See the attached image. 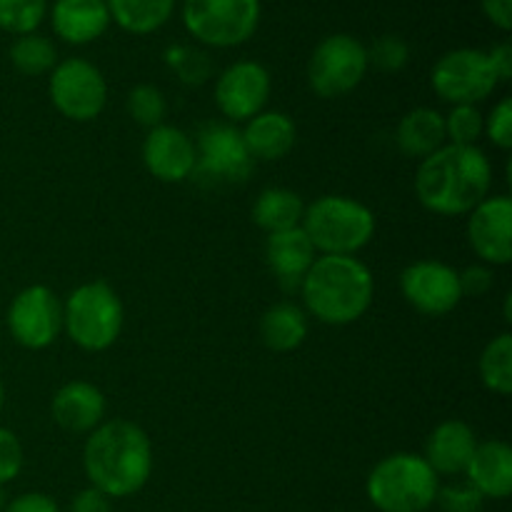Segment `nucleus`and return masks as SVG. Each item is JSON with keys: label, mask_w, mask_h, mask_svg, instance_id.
<instances>
[{"label": "nucleus", "mask_w": 512, "mask_h": 512, "mask_svg": "<svg viewBox=\"0 0 512 512\" xmlns=\"http://www.w3.org/2000/svg\"><path fill=\"white\" fill-rule=\"evenodd\" d=\"M83 468L90 488L108 498H128L143 490L153 473V445L140 425L108 420L88 433Z\"/></svg>", "instance_id": "obj_1"}, {"label": "nucleus", "mask_w": 512, "mask_h": 512, "mask_svg": "<svg viewBox=\"0 0 512 512\" xmlns=\"http://www.w3.org/2000/svg\"><path fill=\"white\" fill-rule=\"evenodd\" d=\"M493 168L478 145H443L415 173V195L435 215H465L483 203Z\"/></svg>", "instance_id": "obj_2"}, {"label": "nucleus", "mask_w": 512, "mask_h": 512, "mask_svg": "<svg viewBox=\"0 0 512 512\" xmlns=\"http://www.w3.org/2000/svg\"><path fill=\"white\" fill-rule=\"evenodd\" d=\"M305 310L325 325H350L368 313L373 273L355 255H320L300 283Z\"/></svg>", "instance_id": "obj_3"}, {"label": "nucleus", "mask_w": 512, "mask_h": 512, "mask_svg": "<svg viewBox=\"0 0 512 512\" xmlns=\"http://www.w3.org/2000/svg\"><path fill=\"white\" fill-rule=\"evenodd\" d=\"M303 233L315 253L355 255L373 240L375 215L360 200L345 195H323L305 208Z\"/></svg>", "instance_id": "obj_4"}, {"label": "nucleus", "mask_w": 512, "mask_h": 512, "mask_svg": "<svg viewBox=\"0 0 512 512\" xmlns=\"http://www.w3.org/2000/svg\"><path fill=\"white\" fill-rule=\"evenodd\" d=\"M365 490L380 512H425L438 498L440 485L423 455L395 453L370 470Z\"/></svg>", "instance_id": "obj_5"}, {"label": "nucleus", "mask_w": 512, "mask_h": 512, "mask_svg": "<svg viewBox=\"0 0 512 512\" xmlns=\"http://www.w3.org/2000/svg\"><path fill=\"white\" fill-rule=\"evenodd\" d=\"M123 318V303L105 280L78 285L63 305V330L88 353H103L115 345L123 330Z\"/></svg>", "instance_id": "obj_6"}, {"label": "nucleus", "mask_w": 512, "mask_h": 512, "mask_svg": "<svg viewBox=\"0 0 512 512\" xmlns=\"http://www.w3.org/2000/svg\"><path fill=\"white\" fill-rule=\"evenodd\" d=\"M260 23V0H185L183 25L198 43L235 48L248 43Z\"/></svg>", "instance_id": "obj_7"}, {"label": "nucleus", "mask_w": 512, "mask_h": 512, "mask_svg": "<svg viewBox=\"0 0 512 512\" xmlns=\"http://www.w3.org/2000/svg\"><path fill=\"white\" fill-rule=\"evenodd\" d=\"M368 50L345 33L320 40L308 63V83L318 98L333 100L353 93L368 73Z\"/></svg>", "instance_id": "obj_8"}, {"label": "nucleus", "mask_w": 512, "mask_h": 512, "mask_svg": "<svg viewBox=\"0 0 512 512\" xmlns=\"http://www.w3.org/2000/svg\"><path fill=\"white\" fill-rule=\"evenodd\" d=\"M50 100L55 110L73 123H90L108 103L103 73L85 58H68L50 70Z\"/></svg>", "instance_id": "obj_9"}, {"label": "nucleus", "mask_w": 512, "mask_h": 512, "mask_svg": "<svg viewBox=\"0 0 512 512\" xmlns=\"http://www.w3.org/2000/svg\"><path fill=\"white\" fill-rule=\"evenodd\" d=\"M435 95L450 105H478L493 95L498 78L493 73L488 53L473 48H458L445 53L430 73Z\"/></svg>", "instance_id": "obj_10"}, {"label": "nucleus", "mask_w": 512, "mask_h": 512, "mask_svg": "<svg viewBox=\"0 0 512 512\" xmlns=\"http://www.w3.org/2000/svg\"><path fill=\"white\" fill-rule=\"evenodd\" d=\"M253 163L248 148L243 143L240 130L228 123H205L198 130L195 143V170L200 183L208 185H238L253 173Z\"/></svg>", "instance_id": "obj_11"}, {"label": "nucleus", "mask_w": 512, "mask_h": 512, "mask_svg": "<svg viewBox=\"0 0 512 512\" xmlns=\"http://www.w3.org/2000/svg\"><path fill=\"white\" fill-rule=\"evenodd\" d=\"M8 330L15 343L23 348H48L63 330V303L48 285H30L20 290L10 303Z\"/></svg>", "instance_id": "obj_12"}, {"label": "nucleus", "mask_w": 512, "mask_h": 512, "mask_svg": "<svg viewBox=\"0 0 512 512\" xmlns=\"http://www.w3.org/2000/svg\"><path fill=\"white\" fill-rule=\"evenodd\" d=\"M400 293L420 315L443 318L463 300L458 270L440 260H418L400 273Z\"/></svg>", "instance_id": "obj_13"}, {"label": "nucleus", "mask_w": 512, "mask_h": 512, "mask_svg": "<svg viewBox=\"0 0 512 512\" xmlns=\"http://www.w3.org/2000/svg\"><path fill=\"white\" fill-rule=\"evenodd\" d=\"M270 98V73L255 60H238L220 73L215 103L230 123H248L263 113Z\"/></svg>", "instance_id": "obj_14"}, {"label": "nucleus", "mask_w": 512, "mask_h": 512, "mask_svg": "<svg viewBox=\"0 0 512 512\" xmlns=\"http://www.w3.org/2000/svg\"><path fill=\"white\" fill-rule=\"evenodd\" d=\"M468 243L483 263L508 265L512 260V200L508 195L485 198L470 210Z\"/></svg>", "instance_id": "obj_15"}, {"label": "nucleus", "mask_w": 512, "mask_h": 512, "mask_svg": "<svg viewBox=\"0 0 512 512\" xmlns=\"http://www.w3.org/2000/svg\"><path fill=\"white\" fill-rule=\"evenodd\" d=\"M143 163L160 183H183L195 170V143L175 125H158L143 140Z\"/></svg>", "instance_id": "obj_16"}, {"label": "nucleus", "mask_w": 512, "mask_h": 512, "mask_svg": "<svg viewBox=\"0 0 512 512\" xmlns=\"http://www.w3.org/2000/svg\"><path fill=\"white\" fill-rule=\"evenodd\" d=\"M50 413L65 433H93L105 418V395L88 380H73L53 395Z\"/></svg>", "instance_id": "obj_17"}, {"label": "nucleus", "mask_w": 512, "mask_h": 512, "mask_svg": "<svg viewBox=\"0 0 512 512\" xmlns=\"http://www.w3.org/2000/svg\"><path fill=\"white\" fill-rule=\"evenodd\" d=\"M315 258H318V253H315L313 243L303 233V228L273 233L265 240V263H268L270 273L275 275L280 288L288 290V293L300 290V283L308 275Z\"/></svg>", "instance_id": "obj_18"}, {"label": "nucleus", "mask_w": 512, "mask_h": 512, "mask_svg": "<svg viewBox=\"0 0 512 512\" xmlns=\"http://www.w3.org/2000/svg\"><path fill=\"white\" fill-rule=\"evenodd\" d=\"M468 483L483 495L485 500H505L512 493V450L503 440H485L475 445L470 458Z\"/></svg>", "instance_id": "obj_19"}, {"label": "nucleus", "mask_w": 512, "mask_h": 512, "mask_svg": "<svg viewBox=\"0 0 512 512\" xmlns=\"http://www.w3.org/2000/svg\"><path fill=\"white\" fill-rule=\"evenodd\" d=\"M473 428L463 420H445L430 433L425 443V463L435 470V475H460L468 468L475 453Z\"/></svg>", "instance_id": "obj_20"}, {"label": "nucleus", "mask_w": 512, "mask_h": 512, "mask_svg": "<svg viewBox=\"0 0 512 512\" xmlns=\"http://www.w3.org/2000/svg\"><path fill=\"white\" fill-rule=\"evenodd\" d=\"M240 135H243L250 158L273 163V160H283L293 150L298 130H295L290 115L280 113V110H263L245 123V130Z\"/></svg>", "instance_id": "obj_21"}, {"label": "nucleus", "mask_w": 512, "mask_h": 512, "mask_svg": "<svg viewBox=\"0 0 512 512\" xmlns=\"http://www.w3.org/2000/svg\"><path fill=\"white\" fill-rule=\"evenodd\" d=\"M110 13L105 0H55L53 30L70 45L98 40L108 30Z\"/></svg>", "instance_id": "obj_22"}, {"label": "nucleus", "mask_w": 512, "mask_h": 512, "mask_svg": "<svg viewBox=\"0 0 512 512\" xmlns=\"http://www.w3.org/2000/svg\"><path fill=\"white\" fill-rule=\"evenodd\" d=\"M398 140L400 153L408 158L425 160L428 155L438 153L445 145V120L438 110L433 108H415L403 115L398 123Z\"/></svg>", "instance_id": "obj_23"}, {"label": "nucleus", "mask_w": 512, "mask_h": 512, "mask_svg": "<svg viewBox=\"0 0 512 512\" xmlns=\"http://www.w3.org/2000/svg\"><path fill=\"white\" fill-rule=\"evenodd\" d=\"M308 338V313L295 303H278L260 318V340L273 353L298 350Z\"/></svg>", "instance_id": "obj_24"}, {"label": "nucleus", "mask_w": 512, "mask_h": 512, "mask_svg": "<svg viewBox=\"0 0 512 512\" xmlns=\"http://www.w3.org/2000/svg\"><path fill=\"white\" fill-rule=\"evenodd\" d=\"M305 205L303 198L293 190L285 188H265L255 198L253 205V223L268 235L283 233V230L300 228L303 223Z\"/></svg>", "instance_id": "obj_25"}, {"label": "nucleus", "mask_w": 512, "mask_h": 512, "mask_svg": "<svg viewBox=\"0 0 512 512\" xmlns=\"http://www.w3.org/2000/svg\"><path fill=\"white\" fill-rule=\"evenodd\" d=\"M110 20L125 33L148 35L163 28L175 10V0H105Z\"/></svg>", "instance_id": "obj_26"}, {"label": "nucleus", "mask_w": 512, "mask_h": 512, "mask_svg": "<svg viewBox=\"0 0 512 512\" xmlns=\"http://www.w3.org/2000/svg\"><path fill=\"white\" fill-rule=\"evenodd\" d=\"M480 380L495 395L512 393V335L503 333L485 345L480 355Z\"/></svg>", "instance_id": "obj_27"}, {"label": "nucleus", "mask_w": 512, "mask_h": 512, "mask_svg": "<svg viewBox=\"0 0 512 512\" xmlns=\"http://www.w3.org/2000/svg\"><path fill=\"white\" fill-rule=\"evenodd\" d=\"M10 63L23 75H45L58 65V50L48 38L38 33L18 35L10 45Z\"/></svg>", "instance_id": "obj_28"}, {"label": "nucleus", "mask_w": 512, "mask_h": 512, "mask_svg": "<svg viewBox=\"0 0 512 512\" xmlns=\"http://www.w3.org/2000/svg\"><path fill=\"white\" fill-rule=\"evenodd\" d=\"M45 0H0V30L13 35L35 33L45 18Z\"/></svg>", "instance_id": "obj_29"}, {"label": "nucleus", "mask_w": 512, "mask_h": 512, "mask_svg": "<svg viewBox=\"0 0 512 512\" xmlns=\"http://www.w3.org/2000/svg\"><path fill=\"white\" fill-rule=\"evenodd\" d=\"M128 113L135 123L153 130L163 125L165 115H168V100L155 85H135L128 93Z\"/></svg>", "instance_id": "obj_30"}, {"label": "nucleus", "mask_w": 512, "mask_h": 512, "mask_svg": "<svg viewBox=\"0 0 512 512\" xmlns=\"http://www.w3.org/2000/svg\"><path fill=\"white\" fill-rule=\"evenodd\" d=\"M445 140H450V145H478V140L483 138L485 118L475 105H453L448 115H445Z\"/></svg>", "instance_id": "obj_31"}, {"label": "nucleus", "mask_w": 512, "mask_h": 512, "mask_svg": "<svg viewBox=\"0 0 512 512\" xmlns=\"http://www.w3.org/2000/svg\"><path fill=\"white\" fill-rule=\"evenodd\" d=\"M170 68L178 73V78L188 85H203L210 78V60L208 55L200 50L185 48V45H175L165 53Z\"/></svg>", "instance_id": "obj_32"}, {"label": "nucleus", "mask_w": 512, "mask_h": 512, "mask_svg": "<svg viewBox=\"0 0 512 512\" xmlns=\"http://www.w3.org/2000/svg\"><path fill=\"white\" fill-rule=\"evenodd\" d=\"M368 50V65H375L383 73H400L410 60V48L398 35H380Z\"/></svg>", "instance_id": "obj_33"}, {"label": "nucleus", "mask_w": 512, "mask_h": 512, "mask_svg": "<svg viewBox=\"0 0 512 512\" xmlns=\"http://www.w3.org/2000/svg\"><path fill=\"white\" fill-rule=\"evenodd\" d=\"M435 503L440 505V510L443 512H480L483 510L485 498L473 488V485L463 483V485H448V488H440Z\"/></svg>", "instance_id": "obj_34"}, {"label": "nucleus", "mask_w": 512, "mask_h": 512, "mask_svg": "<svg viewBox=\"0 0 512 512\" xmlns=\"http://www.w3.org/2000/svg\"><path fill=\"white\" fill-rule=\"evenodd\" d=\"M483 135H488L490 143L500 150H510L512 148V100L503 98L490 115L485 118V128Z\"/></svg>", "instance_id": "obj_35"}, {"label": "nucleus", "mask_w": 512, "mask_h": 512, "mask_svg": "<svg viewBox=\"0 0 512 512\" xmlns=\"http://www.w3.org/2000/svg\"><path fill=\"white\" fill-rule=\"evenodd\" d=\"M20 470H23V445L13 430L0 428V485L18 478Z\"/></svg>", "instance_id": "obj_36"}, {"label": "nucleus", "mask_w": 512, "mask_h": 512, "mask_svg": "<svg viewBox=\"0 0 512 512\" xmlns=\"http://www.w3.org/2000/svg\"><path fill=\"white\" fill-rule=\"evenodd\" d=\"M460 278V293L463 298H483L490 288H493V273H490L485 265H470L463 273H458Z\"/></svg>", "instance_id": "obj_37"}, {"label": "nucleus", "mask_w": 512, "mask_h": 512, "mask_svg": "<svg viewBox=\"0 0 512 512\" xmlns=\"http://www.w3.org/2000/svg\"><path fill=\"white\" fill-rule=\"evenodd\" d=\"M3 512H60V508L50 495L25 493V495H18L13 503L5 505Z\"/></svg>", "instance_id": "obj_38"}, {"label": "nucleus", "mask_w": 512, "mask_h": 512, "mask_svg": "<svg viewBox=\"0 0 512 512\" xmlns=\"http://www.w3.org/2000/svg\"><path fill=\"white\" fill-rule=\"evenodd\" d=\"M70 512H110V498L100 490L85 488L73 498Z\"/></svg>", "instance_id": "obj_39"}, {"label": "nucleus", "mask_w": 512, "mask_h": 512, "mask_svg": "<svg viewBox=\"0 0 512 512\" xmlns=\"http://www.w3.org/2000/svg\"><path fill=\"white\" fill-rule=\"evenodd\" d=\"M483 13L495 28L510 30L512 28V0H480Z\"/></svg>", "instance_id": "obj_40"}, {"label": "nucleus", "mask_w": 512, "mask_h": 512, "mask_svg": "<svg viewBox=\"0 0 512 512\" xmlns=\"http://www.w3.org/2000/svg\"><path fill=\"white\" fill-rule=\"evenodd\" d=\"M490 65H493V73L498 78V83H508L512 78V45L510 43H498L488 53Z\"/></svg>", "instance_id": "obj_41"}, {"label": "nucleus", "mask_w": 512, "mask_h": 512, "mask_svg": "<svg viewBox=\"0 0 512 512\" xmlns=\"http://www.w3.org/2000/svg\"><path fill=\"white\" fill-rule=\"evenodd\" d=\"M5 505H8L5 503V490H3V485H0V512L5 510Z\"/></svg>", "instance_id": "obj_42"}, {"label": "nucleus", "mask_w": 512, "mask_h": 512, "mask_svg": "<svg viewBox=\"0 0 512 512\" xmlns=\"http://www.w3.org/2000/svg\"><path fill=\"white\" fill-rule=\"evenodd\" d=\"M5 405V388H3V380H0V410H3Z\"/></svg>", "instance_id": "obj_43"}]
</instances>
